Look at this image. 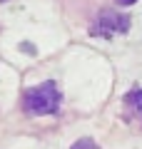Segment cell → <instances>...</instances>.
Returning <instances> with one entry per match:
<instances>
[{"instance_id": "6da1fadb", "label": "cell", "mask_w": 142, "mask_h": 149, "mask_svg": "<svg viewBox=\"0 0 142 149\" xmlns=\"http://www.w3.org/2000/svg\"><path fill=\"white\" fill-rule=\"evenodd\" d=\"M60 107V92L55 82H42V85L27 90L25 95V109L32 114H53Z\"/></svg>"}, {"instance_id": "7a4b0ae2", "label": "cell", "mask_w": 142, "mask_h": 149, "mask_svg": "<svg viewBox=\"0 0 142 149\" xmlns=\"http://www.w3.org/2000/svg\"><path fill=\"white\" fill-rule=\"evenodd\" d=\"M127 27H130V17L127 15L112 13V10H102L97 22L92 25V35L112 37V35H120V32H127Z\"/></svg>"}, {"instance_id": "3957f363", "label": "cell", "mask_w": 142, "mask_h": 149, "mask_svg": "<svg viewBox=\"0 0 142 149\" xmlns=\"http://www.w3.org/2000/svg\"><path fill=\"white\" fill-rule=\"evenodd\" d=\"M70 149H100V147H97V144H95L90 137H82V139H77V142H75Z\"/></svg>"}, {"instance_id": "277c9868", "label": "cell", "mask_w": 142, "mask_h": 149, "mask_svg": "<svg viewBox=\"0 0 142 149\" xmlns=\"http://www.w3.org/2000/svg\"><path fill=\"white\" fill-rule=\"evenodd\" d=\"M130 102L135 104V109L140 112V117H142V90H135V92H132V95H130Z\"/></svg>"}, {"instance_id": "5b68a950", "label": "cell", "mask_w": 142, "mask_h": 149, "mask_svg": "<svg viewBox=\"0 0 142 149\" xmlns=\"http://www.w3.org/2000/svg\"><path fill=\"white\" fill-rule=\"evenodd\" d=\"M115 3H120V5H132V3H137V0H115Z\"/></svg>"}]
</instances>
